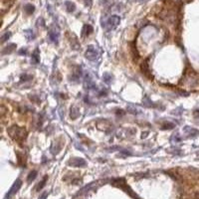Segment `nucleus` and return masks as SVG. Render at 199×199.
Returning a JSON list of instances; mask_svg holds the SVG:
<instances>
[{
    "instance_id": "f257e3e1",
    "label": "nucleus",
    "mask_w": 199,
    "mask_h": 199,
    "mask_svg": "<svg viewBox=\"0 0 199 199\" xmlns=\"http://www.w3.org/2000/svg\"><path fill=\"white\" fill-rule=\"evenodd\" d=\"M8 135L15 141L21 143V141H24L27 138V130L22 127L13 124L8 129Z\"/></svg>"
},
{
    "instance_id": "f03ea898",
    "label": "nucleus",
    "mask_w": 199,
    "mask_h": 199,
    "mask_svg": "<svg viewBox=\"0 0 199 199\" xmlns=\"http://www.w3.org/2000/svg\"><path fill=\"white\" fill-rule=\"evenodd\" d=\"M119 21H121V18H119V16L113 15V16L109 17V18L106 20V22L103 24V26L105 27V29H106L107 31L115 30L116 28L119 26Z\"/></svg>"
},
{
    "instance_id": "7ed1b4c3",
    "label": "nucleus",
    "mask_w": 199,
    "mask_h": 199,
    "mask_svg": "<svg viewBox=\"0 0 199 199\" xmlns=\"http://www.w3.org/2000/svg\"><path fill=\"white\" fill-rule=\"evenodd\" d=\"M99 56H100L99 51L94 45L88 46L86 53H85V57H86L88 60H90V61H92V62H95L96 60H98Z\"/></svg>"
},
{
    "instance_id": "20e7f679",
    "label": "nucleus",
    "mask_w": 199,
    "mask_h": 199,
    "mask_svg": "<svg viewBox=\"0 0 199 199\" xmlns=\"http://www.w3.org/2000/svg\"><path fill=\"white\" fill-rule=\"evenodd\" d=\"M21 186H22V180L16 179V181L13 183V185L11 186V188L9 189V191L7 192V194L4 199H10L14 194H16V193L18 192V190L21 188Z\"/></svg>"
},
{
    "instance_id": "39448f33",
    "label": "nucleus",
    "mask_w": 199,
    "mask_h": 199,
    "mask_svg": "<svg viewBox=\"0 0 199 199\" xmlns=\"http://www.w3.org/2000/svg\"><path fill=\"white\" fill-rule=\"evenodd\" d=\"M68 164H69L70 166H74V167H85L87 165V162L83 158L73 157L68 161Z\"/></svg>"
},
{
    "instance_id": "423d86ee",
    "label": "nucleus",
    "mask_w": 199,
    "mask_h": 199,
    "mask_svg": "<svg viewBox=\"0 0 199 199\" xmlns=\"http://www.w3.org/2000/svg\"><path fill=\"white\" fill-rule=\"evenodd\" d=\"M141 72L144 76L146 77L147 79H152V74L150 73V70H149V63H147L146 61H144L143 64H141Z\"/></svg>"
},
{
    "instance_id": "0eeeda50",
    "label": "nucleus",
    "mask_w": 199,
    "mask_h": 199,
    "mask_svg": "<svg viewBox=\"0 0 199 199\" xmlns=\"http://www.w3.org/2000/svg\"><path fill=\"white\" fill-rule=\"evenodd\" d=\"M184 132L187 135L189 136V138H196L198 135H199V132L198 129H193V127H184Z\"/></svg>"
},
{
    "instance_id": "6e6552de",
    "label": "nucleus",
    "mask_w": 199,
    "mask_h": 199,
    "mask_svg": "<svg viewBox=\"0 0 199 199\" xmlns=\"http://www.w3.org/2000/svg\"><path fill=\"white\" fill-rule=\"evenodd\" d=\"M93 31H94L93 27L91 26V25H89V24H86V25H84V26H83L81 35H82L83 38H86V37L89 36L91 33H93Z\"/></svg>"
},
{
    "instance_id": "1a4fd4ad",
    "label": "nucleus",
    "mask_w": 199,
    "mask_h": 199,
    "mask_svg": "<svg viewBox=\"0 0 199 199\" xmlns=\"http://www.w3.org/2000/svg\"><path fill=\"white\" fill-rule=\"evenodd\" d=\"M85 88L88 90H92V89H95L96 88L95 83L93 82L92 78H91L89 75H87L86 78H85Z\"/></svg>"
},
{
    "instance_id": "9d476101",
    "label": "nucleus",
    "mask_w": 199,
    "mask_h": 199,
    "mask_svg": "<svg viewBox=\"0 0 199 199\" xmlns=\"http://www.w3.org/2000/svg\"><path fill=\"white\" fill-rule=\"evenodd\" d=\"M49 39L53 42V43L58 44V41H59V32H56V30L50 29L49 30Z\"/></svg>"
},
{
    "instance_id": "9b49d317",
    "label": "nucleus",
    "mask_w": 199,
    "mask_h": 199,
    "mask_svg": "<svg viewBox=\"0 0 199 199\" xmlns=\"http://www.w3.org/2000/svg\"><path fill=\"white\" fill-rule=\"evenodd\" d=\"M16 49V44H9L8 46H5L4 49L2 50V55H6V54H11L14 50Z\"/></svg>"
},
{
    "instance_id": "f8f14e48",
    "label": "nucleus",
    "mask_w": 199,
    "mask_h": 199,
    "mask_svg": "<svg viewBox=\"0 0 199 199\" xmlns=\"http://www.w3.org/2000/svg\"><path fill=\"white\" fill-rule=\"evenodd\" d=\"M31 60H32L33 64H38L40 62V53H39V49L34 50V52L32 53V57H31Z\"/></svg>"
},
{
    "instance_id": "ddd939ff",
    "label": "nucleus",
    "mask_w": 199,
    "mask_h": 199,
    "mask_svg": "<svg viewBox=\"0 0 199 199\" xmlns=\"http://www.w3.org/2000/svg\"><path fill=\"white\" fill-rule=\"evenodd\" d=\"M79 116H80V110H79V108H77L75 106L71 108V110H70V116H71V119H75L78 118Z\"/></svg>"
},
{
    "instance_id": "4468645a",
    "label": "nucleus",
    "mask_w": 199,
    "mask_h": 199,
    "mask_svg": "<svg viewBox=\"0 0 199 199\" xmlns=\"http://www.w3.org/2000/svg\"><path fill=\"white\" fill-rule=\"evenodd\" d=\"M47 180H48V175H45L44 177H43V179H42V180L38 183V185H37V187H36V191H40V190H41V189H43V187H44L45 185H46Z\"/></svg>"
},
{
    "instance_id": "2eb2a0df",
    "label": "nucleus",
    "mask_w": 199,
    "mask_h": 199,
    "mask_svg": "<svg viewBox=\"0 0 199 199\" xmlns=\"http://www.w3.org/2000/svg\"><path fill=\"white\" fill-rule=\"evenodd\" d=\"M37 174H38V172H37L36 170H32L27 176V182L31 183L33 180H35V178L37 177Z\"/></svg>"
},
{
    "instance_id": "dca6fc26",
    "label": "nucleus",
    "mask_w": 199,
    "mask_h": 199,
    "mask_svg": "<svg viewBox=\"0 0 199 199\" xmlns=\"http://www.w3.org/2000/svg\"><path fill=\"white\" fill-rule=\"evenodd\" d=\"M34 10H35V7H34V5L32 4H26L24 6V11L25 13L28 14V15H30V14H32L34 12Z\"/></svg>"
},
{
    "instance_id": "f3484780",
    "label": "nucleus",
    "mask_w": 199,
    "mask_h": 199,
    "mask_svg": "<svg viewBox=\"0 0 199 199\" xmlns=\"http://www.w3.org/2000/svg\"><path fill=\"white\" fill-rule=\"evenodd\" d=\"M65 6H66V9L68 12H74L76 9V5L73 3V2H70V1H67L66 3H65Z\"/></svg>"
},
{
    "instance_id": "a211bd4d",
    "label": "nucleus",
    "mask_w": 199,
    "mask_h": 199,
    "mask_svg": "<svg viewBox=\"0 0 199 199\" xmlns=\"http://www.w3.org/2000/svg\"><path fill=\"white\" fill-rule=\"evenodd\" d=\"M80 76H81V68H78V70L74 71V73L72 75V81H74V82L79 81Z\"/></svg>"
},
{
    "instance_id": "6ab92c4d",
    "label": "nucleus",
    "mask_w": 199,
    "mask_h": 199,
    "mask_svg": "<svg viewBox=\"0 0 199 199\" xmlns=\"http://www.w3.org/2000/svg\"><path fill=\"white\" fill-rule=\"evenodd\" d=\"M33 79V77L31 75H27V74H24V75L21 76V81L22 82H29Z\"/></svg>"
},
{
    "instance_id": "aec40b11",
    "label": "nucleus",
    "mask_w": 199,
    "mask_h": 199,
    "mask_svg": "<svg viewBox=\"0 0 199 199\" xmlns=\"http://www.w3.org/2000/svg\"><path fill=\"white\" fill-rule=\"evenodd\" d=\"M174 127H175L174 124H171V123H165V124H163V126L161 127V129H171Z\"/></svg>"
},
{
    "instance_id": "412c9836",
    "label": "nucleus",
    "mask_w": 199,
    "mask_h": 199,
    "mask_svg": "<svg viewBox=\"0 0 199 199\" xmlns=\"http://www.w3.org/2000/svg\"><path fill=\"white\" fill-rule=\"evenodd\" d=\"M10 36H11V32H6L4 34V35H2V37H1V43H4L5 41H7V40L10 38Z\"/></svg>"
},
{
    "instance_id": "4be33fe9",
    "label": "nucleus",
    "mask_w": 199,
    "mask_h": 199,
    "mask_svg": "<svg viewBox=\"0 0 199 199\" xmlns=\"http://www.w3.org/2000/svg\"><path fill=\"white\" fill-rule=\"evenodd\" d=\"M104 81L106 82L107 84H110V82H112V76L110 75V74H108V73H106L104 75Z\"/></svg>"
},
{
    "instance_id": "5701e85b",
    "label": "nucleus",
    "mask_w": 199,
    "mask_h": 199,
    "mask_svg": "<svg viewBox=\"0 0 199 199\" xmlns=\"http://www.w3.org/2000/svg\"><path fill=\"white\" fill-rule=\"evenodd\" d=\"M48 197V191H45L41 194V196L39 197V199H47Z\"/></svg>"
},
{
    "instance_id": "b1692460",
    "label": "nucleus",
    "mask_w": 199,
    "mask_h": 199,
    "mask_svg": "<svg viewBox=\"0 0 199 199\" xmlns=\"http://www.w3.org/2000/svg\"><path fill=\"white\" fill-rule=\"evenodd\" d=\"M26 52H27V50L24 49V48H22V49L19 51V54L20 55H26Z\"/></svg>"
},
{
    "instance_id": "393cba45",
    "label": "nucleus",
    "mask_w": 199,
    "mask_h": 199,
    "mask_svg": "<svg viewBox=\"0 0 199 199\" xmlns=\"http://www.w3.org/2000/svg\"><path fill=\"white\" fill-rule=\"evenodd\" d=\"M116 115H118V116H124V110H116Z\"/></svg>"
},
{
    "instance_id": "a878e982",
    "label": "nucleus",
    "mask_w": 199,
    "mask_h": 199,
    "mask_svg": "<svg viewBox=\"0 0 199 199\" xmlns=\"http://www.w3.org/2000/svg\"><path fill=\"white\" fill-rule=\"evenodd\" d=\"M186 1H187V2H190V1H191V0H186Z\"/></svg>"
}]
</instances>
